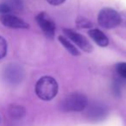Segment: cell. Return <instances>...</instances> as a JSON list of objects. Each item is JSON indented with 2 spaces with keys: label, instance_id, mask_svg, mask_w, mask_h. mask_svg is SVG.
Returning a JSON list of instances; mask_svg holds the SVG:
<instances>
[{
  "label": "cell",
  "instance_id": "8fae6325",
  "mask_svg": "<svg viewBox=\"0 0 126 126\" xmlns=\"http://www.w3.org/2000/svg\"><path fill=\"white\" fill-rule=\"evenodd\" d=\"M10 114L14 118H21L25 115V110L19 105H12L10 108Z\"/></svg>",
  "mask_w": 126,
  "mask_h": 126
},
{
  "label": "cell",
  "instance_id": "277c9868",
  "mask_svg": "<svg viewBox=\"0 0 126 126\" xmlns=\"http://www.w3.org/2000/svg\"><path fill=\"white\" fill-rule=\"evenodd\" d=\"M24 77L23 69L17 64L11 63L5 67L3 73L4 81L10 85H17L23 80Z\"/></svg>",
  "mask_w": 126,
  "mask_h": 126
},
{
  "label": "cell",
  "instance_id": "7c38bea8",
  "mask_svg": "<svg viewBox=\"0 0 126 126\" xmlns=\"http://www.w3.org/2000/svg\"><path fill=\"white\" fill-rule=\"evenodd\" d=\"M76 25L79 29H91L93 28V23L89 20L84 17H78L76 20Z\"/></svg>",
  "mask_w": 126,
  "mask_h": 126
},
{
  "label": "cell",
  "instance_id": "6da1fadb",
  "mask_svg": "<svg viewBox=\"0 0 126 126\" xmlns=\"http://www.w3.org/2000/svg\"><path fill=\"white\" fill-rule=\"evenodd\" d=\"M59 90L58 83L50 76H43L35 84V93L41 99L48 101L56 96Z\"/></svg>",
  "mask_w": 126,
  "mask_h": 126
},
{
  "label": "cell",
  "instance_id": "3957f363",
  "mask_svg": "<svg viewBox=\"0 0 126 126\" xmlns=\"http://www.w3.org/2000/svg\"><path fill=\"white\" fill-rule=\"evenodd\" d=\"M98 22L104 29H114L120 25V13L111 8H104L98 13Z\"/></svg>",
  "mask_w": 126,
  "mask_h": 126
},
{
  "label": "cell",
  "instance_id": "e0dca14e",
  "mask_svg": "<svg viewBox=\"0 0 126 126\" xmlns=\"http://www.w3.org/2000/svg\"><path fill=\"white\" fill-rule=\"evenodd\" d=\"M120 25L126 27V12L120 13Z\"/></svg>",
  "mask_w": 126,
  "mask_h": 126
},
{
  "label": "cell",
  "instance_id": "9a60e30c",
  "mask_svg": "<svg viewBox=\"0 0 126 126\" xmlns=\"http://www.w3.org/2000/svg\"><path fill=\"white\" fill-rule=\"evenodd\" d=\"M11 11H12V9L8 4H6V3H1L0 4V14H1V16L2 15L11 14Z\"/></svg>",
  "mask_w": 126,
  "mask_h": 126
},
{
  "label": "cell",
  "instance_id": "7a4b0ae2",
  "mask_svg": "<svg viewBox=\"0 0 126 126\" xmlns=\"http://www.w3.org/2000/svg\"><path fill=\"white\" fill-rule=\"evenodd\" d=\"M88 105L87 98L82 93H74L66 97L61 103V109L65 112L81 111Z\"/></svg>",
  "mask_w": 126,
  "mask_h": 126
},
{
  "label": "cell",
  "instance_id": "52a82bcc",
  "mask_svg": "<svg viewBox=\"0 0 126 126\" xmlns=\"http://www.w3.org/2000/svg\"><path fill=\"white\" fill-rule=\"evenodd\" d=\"M64 33L67 35V38H69L71 41L74 42L78 47H80L82 50L86 51L87 53H90L93 51V47L92 46L91 42L84 36V35H80V34L77 33L76 31L70 29H65L64 30Z\"/></svg>",
  "mask_w": 126,
  "mask_h": 126
},
{
  "label": "cell",
  "instance_id": "9c48e42d",
  "mask_svg": "<svg viewBox=\"0 0 126 126\" xmlns=\"http://www.w3.org/2000/svg\"><path fill=\"white\" fill-rule=\"evenodd\" d=\"M88 35L100 47H106L109 44V39L101 30L98 29H92L88 31Z\"/></svg>",
  "mask_w": 126,
  "mask_h": 126
},
{
  "label": "cell",
  "instance_id": "8992f818",
  "mask_svg": "<svg viewBox=\"0 0 126 126\" xmlns=\"http://www.w3.org/2000/svg\"><path fill=\"white\" fill-rule=\"evenodd\" d=\"M35 20L44 35L49 39H53L55 33V23L46 12H41L35 16Z\"/></svg>",
  "mask_w": 126,
  "mask_h": 126
},
{
  "label": "cell",
  "instance_id": "5bb4252c",
  "mask_svg": "<svg viewBox=\"0 0 126 126\" xmlns=\"http://www.w3.org/2000/svg\"><path fill=\"white\" fill-rule=\"evenodd\" d=\"M116 71H117V74L120 77L126 79V63L125 62H121L117 64L116 66Z\"/></svg>",
  "mask_w": 126,
  "mask_h": 126
},
{
  "label": "cell",
  "instance_id": "2e32d148",
  "mask_svg": "<svg viewBox=\"0 0 126 126\" xmlns=\"http://www.w3.org/2000/svg\"><path fill=\"white\" fill-rule=\"evenodd\" d=\"M8 4L11 6V8L12 10H22V8H23L22 0H10V3Z\"/></svg>",
  "mask_w": 126,
  "mask_h": 126
},
{
  "label": "cell",
  "instance_id": "4fadbf2b",
  "mask_svg": "<svg viewBox=\"0 0 126 126\" xmlns=\"http://www.w3.org/2000/svg\"><path fill=\"white\" fill-rule=\"evenodd\" d=\"M8 51V44L6 40L0 35V60L6 56Z\"/></svg>",
  "mask_w": 126,
  "mask_h": 126
},
{
  "label": "cell",
  "instance_id": "5b68a950",
  "mask_svg": "<svg viewBox=\"0 0 126 126\" xmlns=\"http://www.w3.org/2000/svg\"><path fill=\"white\" fill-rule=\"evenodd\" d=\"M108 115V109L104 104L94 102L86 106V117L93 122H99L105 118Z\"/></svg>",
  "mask_w": 126,
  "mask_h": 126
},
{
  "label": "cell",
  "instance_id": "ac0fdd59",
  "mask_svg": "<svg viewBox=\"0 0 126 126\" xmlns=\"http://www.w3.org/2000/svg\"><path fill=\"white\" fill-rule=\"evenodd\" d=\"M65 1L66 0H47V2L52 5H60V4H63Z\"/></svg>",
  "mask_w": 126,
  "mask_h": 126
},
{
  "label": "cell",
  "instance_id": "ba28073f",
  "mask_svg": "<svg viewBox=\"0 0 126 126\" xmlns=\"http://www.w3.org/2000/svg\"><path fill=\"white\" fill-rule=\"evenodd\" d=\"M0 22L3 25L10 29H29L30 25L22 18L18 17L16 16H14L12 14H6L2 15L0 16Z\"/></svg>",
  "mask_w": 126,
  "mask_h": 126
},
{
  "label": "cell",
  "instance_id": "30bf717a",
  "mask_svg": "<svg viewBox=\"0 0 126 126\" xmlns=\"http://www.w3.org/2000/svg\"><path fill=\"white\" fill-rule=\"evenodd\" d=\"M59 39L60 42L62 44V46L70 53L72 55H74V56H78L79 55V51L77 49V47L70 42L67 38H66L65 36H62V35H60L58 37Z\"/></svg>",
  "mask_w": 126,
  "mask_h": 126
}]
</instances>
